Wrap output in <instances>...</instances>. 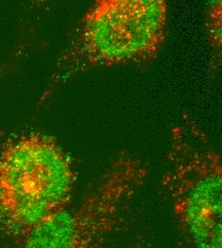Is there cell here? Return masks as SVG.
Listing matches in <instances>:
<instances>
[{
    "mask_svg": "<svg viewBox=\"0 0 222 248\" xmlns=\"http://www.w3.org/2000/svg\"><path fill=\"white\" fill-rule=\"evenodd\" d=\"M168 26L169 0H94L58 57L38 105L86 72L154 61Z\"/></svg>",
    "mask_w": 222,
    "mask_h": 248,
    "instance_id": "1",
    "label": "cell"
},
{
    "mask_svg": "<svg viewBox=\"0 0 222 248\" xmlns=\"http://www.w3.org/2000/svg\"><path fill=\"white\" fill-rule=\"evenodd\" d=\"M77 174L52 136H0V241L15 243L72 202Z\"/></svg>",
    "mask_w": 222,
    "mask_h": 248,
    "instance_id": "2",
    "label": "cell"
},
{
    "mask_svg": "<svg viewBox=\"0 0 222 248\" xmlns=\"http://www.w3.org/2000/svg\"><path fill=\"white\" fill-rule=\"evenodd\" d=\"M148 174L139 155L117 152L77 204L71 202L14 244L31 248L103 247L125 227Z\"/></svg>",
    "mask_w": 222,
    "mask_h": 248,
    "instance_id": "3",
    "label": "cell"
},
{
    "mask_svg": "<svg viewBox=\"0 0 222 248\" xmlns=\"http://www.w3.org/2000/svg\"><path fill=\"white\" fill-rule=\"evenodd\" d=\"M162 185L188 245L222 248V155L188 115L171 130Z\"/></svg>",
    "mask_w": 222,
    "mask_h": 248,
    "instance_id": "4",
    "label": "cell"
},
{
    "mask_svg": "<svg viewBox=\"0 0 222 248\" xmlns=\"http://www.w3.org/2000/svg\"><path fill=\"white\" fill-rule=\"evenodd\" d=\"M204 27L211 51V70L218 71L222 61V0H205Z\"/></svg>",
    "mask_w": 222,
    "mask_h": 248,
    "instance_id": "5",
    "label": "cell"
},
{
    "mask_svg": "<svg viewBox=\"0 0 222 248\" xmlns=\"http://www.w3.org/2000/svg\"><path fill=\"white\" fill-rule=\"evenodd\" d=\"M28 7L34 12H46L57 5L61 0H25Z\"/></svg>",
    "mask_w": 222,
    "mask_h": 248,
    "instance_id": "6",
    "label": "cell"
},
{
    "mask_svg": "<svg viewBox=\"0 0 222 248\" xmlns=\"http://www.w3.org/2000/svg\"><path fill=\"white\" fill-rule=\"evenodd\" d=\"M0 76H1V75H0Z\"/></svg>",
    "mask_w": 222,
    "mask_h": 248,
    "instance_id": "7",
    "label": "cell"
}]
</instances>
